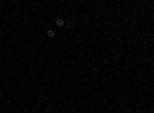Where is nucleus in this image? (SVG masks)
Masks as SVG:
<instances>
[{
  "instance_id": "nucleus-1",
  "label": "nucleus",
  "mask_w": 154,
  "mask_h": 113,
  "mask_svg": "<svg viewBox=\"0 0 154 113\" xmlns=\"http://www.w3.org/2000/svg\"><path fill=\"white\" fill-rule=\"evenodd\" d=\"M56 24H57V26H59V28H63V26H65V20L62 18V17L56 18Z\"/></svg>"
},
{
  "instance_id": "nucleus-2",
  "label": "nucleus",
  "mask_w": 154,
  "mask_h": 113,
  "mask_svg": "<svg viewBox=\"0 0 154 113\" xmlns=\"http://www.w3.org/2000/svg\"><path fill=\"white\" fill-rule=\"evenodd\" d=\"M48 37H51V38H52V37H56V32H54L52 29H49V31H48Z\"/></svg>"
},
{
  "instance_id": "nucleus-3",
  "label": "nucleus",
  "mask_w": 154,
  "mask_h": 113,
  "mask_svg": "<svg viewBox=\"0 0 154 113\" xmlns=\"http://www.w3.org/2000/svg\"><path fill=\"white\" fill-rule=\"evenodd\" d=\"M65 26H66V28H73V23H71V22H66Z\"/></svg>"
}]
</instances>
